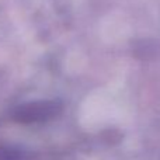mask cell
<instances>
[{"mask_svg": "<svg viewBox=\"0 0 160 160\" xmlns=\"http://www.w3.org/2000/svg\"><path fill=\"white\" fill-rule=\"evenodd\" d=\"M61 112V102L58 101H41L28 104L20 111V117L24 121H45Z\"/></svg>", "mask_w": 160, "mask_h": 160, "instance_id": "6da1fadb", "label": "cell"}]
</instances>
